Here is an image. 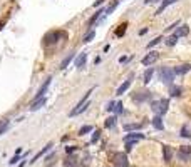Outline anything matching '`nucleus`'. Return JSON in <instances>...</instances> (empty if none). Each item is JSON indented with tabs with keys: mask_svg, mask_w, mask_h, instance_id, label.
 Here are the masks:
<instances>
[{
	"mask_svg": "<svg viewBox=\"0 0 191 167\" xmlns=\"http://www.w3.org/2000/svg\"><path fill=\"white\" fill-rule=\"evenodd\" d=\"M158 74H159V77H161V80H163L164 84H168V85H173L174 70H171V69H168V67H161Z\"/></svg>",
	"mask_w": 191,
	"mask_h": 167,
	"instance_id": "1",
	"label": "nucleus"
},
{
	"mask_svg": "<svg viewBox=\"0 0 191 167\" xmlns=\"http://www.w3.org/2000/svg\"><path fill=\"white\" fill-rule=\"evenodd\" d=\"M168 99H161V100H158V102H153V110L156 114H166L168 112Z\"/></svg>",
	"mask_w": 191,
	"mask_h": 167,
	"instance_id": "2",
	"label": "nucleus"
},
{
	"mask_svg": "<svg viewBox=\"0 0 191 167\" xmlns=\"http://www.w3.org/2000/svg\"><path fill=\"white\" fill-rule=\"evenodd\" d=\"M114 164H116V167H129L127 157H126V154H123V152L116 154V160H114Z\"/></svg>",
	"mask_w": 191,
	"mask_h": 167,
	"instance_id": "3",
	"label": "nucleus"
},
{
	"mask_svg": "<svg viewBox=\"0 0 191 167\" xmlns=\"http://www.w3.org/2000/svg\"><path fill=\"white\" fill-rule=\"evenodd\" d=\"M158 60V52H149V54H146L144 57H143V60H141V62H143V65H151V64H154Z\"/></svg>",
	"mask_w": 191,
	"mask_h": 167,
	"instance_id": "4",
	"label": "nucleus"
},
{
	"mask_svg": "<svg viewBox=\"0 0 191 167\" xmlns=\"http://www.w3.org/2000/svg\"><path fill=\"white\" fill-rule=\"evenodd\" d=\"M144 139V134H139V132H132V134H127L124 137V144L126 142H139Z\"/></svg>",
	"mask_w": 191,
	"mask_h": 167,
	"instance_id": "5",
	"label": "nucleus"
},
{
	"mask_svg": "<svg viewBox=\"0 0 191 167\" xmlns=\"http://www.w3.org/2000/svg\"><path fill=\"white\" fill-rule=\"evenodd\" d=\"M59 37H60V32H51L44 37V42H45V45H51V44H55L59 40Z\"/></svg>",
	"mask_w": 191,
	"mask_h": 167,
	"instance_id": "6",
	"label": "nucleus"
},
{
	"mask_svg": "<svg viewBox=\"0 0 191 167\" xmlns=\"http://www.w3.org/2000/svg\"><path fill=\"white\" fill-rule=\"evenodd\" d=\"M45 102H47L45 97H40V99H34V100H32V104H30V110H32V112L39 110L40 107H44V105H45Z\"/></svg>",
	"mask_w": 191,
	"mask_h": 167,
	"instance_id": "7",
	"label": "nucleus"
},
{
	"mask_svg": "<svg viewBox=\"0 0 191 167\" xmlns=\"http://www.w3.org/2000/svg\"><path fill=\"white\" fill-rule=\"evenodd\" d=\"M85 62H87V54L85 52H82V54H79L76 57V60H74V65L77 67V69H82V67L85 65Z\"/></svg>",
	"mask_w": 191,
	"mask_h": 167,
	"instance_id": "8",
	"label": "nucleus"
},
{
	"mask_svg": "<svg viewBox=\"0 0 191 167\" xmlns=\"http://www.w3.org/2000/svg\"><path fill=\"white\" fill-rule=\"evenodd\" d=\"M51 80H52V79L49 77V79H47L45 82L42 84V87H40V89L37 90V94H35V97H34V99H40V97H44V94L47 92V89H49V85H51Z\"/></svg>",
	"mask_w": 191,
	"mask_h": 167,
	"instance_id": "9",
	"label": "nucleus"
},
{
	"mask_svg": "<svg viewBox=\"0 0 191 167\" xmlns=\"http://www.w3.org/2000/svg\"><path fill=\"white\" fill-rule=\"evenodd\" d=\"M131 82H132V75H131V79H129V80H126V82H123L121 85H119V87H117V92H116V94H117V95H123L124 92H126L127 89L131 87Z\"/></svg>",
	"mask_w": 191,
	"mask_h": 167,
	"instance_id": "10",
	"label": "nucleus"
},
{
	"mask_svg": "<svg viewBox=\"0 0 191 167\" xmlns=\"http://www.w3.org/2000/svg\"><path fill=\"white\" fill-rule=\"evenodd\" d=\"M174 2H176V0H163V2H161V5H159V8L156 10V15H161V13L164 12L166 8L169 7L171 4H174Z\"/></svg>",
	"mask_w": 191,
	"mask_h": 167,
	"instance_id": "11",
	"label": "nucleus"
},
{
	"mask_svg": "<svg viewBox=\"0 0 191 167\" xmlns=\"http://www.w3.org/2000/svg\"><path fill=\"white\" fill-rule=\"evenodd\" d=\"M132 99L136 100V102H144V100L151 99V94H149V92H144V94H143V92H139V94H134V97H132Z\"/></svg>",
	"mask_w": 191,
	"mask_h": 167,
	"instance_id": "12",
	"label": "nucleus"
},
{
	"mask_svg": "<svg viewBox=\"0 0 191 167\" xmlns=\"http://www.w3.org/2000/svg\"><path fill=\"white\" fill-rule=\"evenodd\" d=\"M190 70H191V65H190V64H184V65H179V67H176V69H174V74L184 75L186 72H190Z\"/></svg>",
	"mask_w": 191,
	"mask_h": 167,
	"instance_id": "13",
	"label": "nucleus"
},
{
	"mask_svg": "<svg viewBox=\"0 0 191 167\" xmlns=\"http://www.w3.org/2000/svg\"><path fill=\"white\" fill-rule=\"evenodd\" d=\"M102 13H106V10H99V12H96L92 17H91V18H89V22H87V24H89V27H91V25H94V24H96V22H97L99 18H102Z\"/></svg>",
	"mask_w": 191,
	"mask_h": 167,
	"instance_id": "14",
	"label": "nucleus"
},
{
	"mask_svg": "<svg viewBox=\"0 0 191 167\" xmlns=\"http://www.w3.org/2000/svg\"><path fill=\"white\" fill-rule=\"evenodd\" d=\"M153 74H154V69H153V67H149L148 70L144 72V75H143V82L149 84V82H151V79H153Z\"/></svg>",
	"mask_w": 191,
	"mask_h": 167,
	"instance_id": "15",
	"label": "nucleus"
},
{
	"mask_svg": "<svg viewBox=\"0 0 191 167\" xmlns=\"http://www.w3.org/2000/svg\"><path fill=\"white\" fill-rule=\"evenodd\" d=\"M188 33H190V27H188V25H181V27L176 30L174 35H176V37H184V35H188Z\"/></svg>",
	"mask_w": 191,
	"mask_h": 167,
	"instance_id": "16",
	"label": "nucleus"
},
{
	"mask_svg": "<svg viewBox=\"0 0 191 167\" xmlns=\"http://www.w3.org/2000/svg\"><path fill=\"white\" fill-rule=\"evenodd\" d=\"M72 58H74V54H69L67 57L64 58L62 62H60V67H59L60 70H64V69H67V65H69L71 62H72Z\"/></svg>",
	"mask_w": 191,
	"mask_h": 167,
	"instance_id": "17",
	"label": "nucleus"
},
{
	"mask_svg": "<svg viewBox=\"0 0 191 167\" xmlns=\"http://www.w3.org/2000/svg\"><path fill=\"white\" fill-rule=\"evenodd\" d=\"M51 147H52V142H49V144H47V146H45V147H44V149H42V150H40V152H37V155H35V157H34V159H32V164H34V162H35V160H37V159H39V157H42V155H44V154H45V152H49V150H51Z\"/></svg>",
	"mask_w": 191,
	"mask_h": 167,
	"instance_id": "18",
	"label": "nucleus"
},
{
	"mask_svg": "<svg viewBox=\"0 0 191 167\" xmlns=\"http://www.w3.org/2000/svg\"><path fill=\"white\" fill-rule=\"evenodd\" d=\"M163 155H164L166 162H169L171 159H173V150H171L169 147H163Z\"/></svg>",
	"mask_w": 191,
	"mask_h": 167,
	"instance_id": "19",
	"label": "nucleus"
},
{
	"mask_svg": "<svg viewBox=\"0 0 191 167\" xmlns=\"http://www.w3.org/2000/svg\"><path fill=\"white\" fill-rule=\"evenodd\" d=\"M153 127H154V129H158V130H163L164 125H163V120H161V117H159V115L153 119Z\"/></svg>",
	"mask_w": 191,
	"mask_h": 167,
	"instance_id": "20",
	"label": "nucleus"
},
{
	"mask_svg": "<svg viewBox=\"0 0 191 167\" xmlns=\"http://www.w3.org/2000/svg\"><path fill=\"white\" fill-rule=\"evenodd\" d=\"M179 94H181V87H174V85L169 87V95L171 97H178Z\"/></svg>",
	"mask_w": 191,
	"mask_h": 167,
	"instance_id": "21",
	"label": "nucleus"
},
{
	"mask_svg": "<svg viewBox=\"0 0 191 167\" xmlns=\"http://www.w3.org/2000/svg\"><path fill=\"white\" fill-rule=\"evenodd\" d=\"M176 42H178V37H176V35H171V37L166 38V45L173 47V45H176Z\"/></svg>",
	"mask_w": 191,
	"mask_h": 167,
	"instance_id": "22",
	"label": "nucleus"
},
{
	"mask_svg": "<svg viewBox=\"0 0 191 167\" xmlns=\"http://www.w3.org/2000/svg\"><path fill=\"white\" fill-rule=\"evenodd\" d=\"M9 119H4V120L0 122V135H2V134L5 132V130H7V127H9Z\"/></svg>",
	"mask_w": 191,
	"mask_h": 167,
	"instance_id": "23",
	"label": "nucleus"
},
{
	"mask_svg": "<svg viewBox=\"0 0 191 167\" xmlns=\"http://www.w3.org/2000/svg\"><path fill=\"white\" fill-rule=\"evenodd\" d=\"M117 5H119V0H114V2H112V4H111L109 7H107V10H106V15H109V13H112V12H114Z\"/></svg>",
	"mask_w": 191,
	"mask_h": 167,
	"instance_id": "24",
	"label": "nucleus"
},
{
	"mask_svg": "<svg viewBox=\"0 0 191 167\" xmlns=\"http://www.w3.org/2000/svg\"><path fill=\"white\" fill-rule=\"evenodd\" d=\"M161 40H163V37H161V35H158L156 38H153V40L148 44V49H153V47H154V45H158V44H159Z\"/></svg>",
	"mask_w": 191,
	"mask_h": 167,
	"instance_id": "25",
	"label": "nucleus"
},
{
	"mask_svg": "<svg viewBox=\"0 0 191 167\" xmlns=\"http://www.w3.org/2000/svg\"><path fill=\"white\" fill-rule=\"evenodd\" d=\"M141 125L139 124H126L124 125V130H139Z\"/></svg>",
	"mask_w": 191,
	"mask_h": 167,
	"instance_id": "26",
	"label": "nucleus"
},
{
	"mask_svg": "<svg viewBox=\"0 0 191 167\" xmlns=\"http://www.w3.org/2000/svg\"><path fill=\"white\" fill-rule=\"evenodd\" d=\"M91 130H92V127H91V125H84V127H81V129H79V135H85V134H89Z\"/></svg>",
	"mask_w": 191,
	"mask_h": 167,
	"instance_id": "27",
	"label": "nucleus"
},
{
	"mask_svg": "<svg viewBox=\"0 0 191 167\" xmlns=\"http://www.w3.org/2000/svg\"><path fill=\"white\" fill-rule=\"evenodd\" d=\"M64 167H76V159H65L64 160Z\"/></svg>",
	"mask_w": 191,
	"mask_h": 167,
	"instance_id": "28",
	"label": "nucleus"
},
{
	"mask_svg": "<svg viewBox=\"0 0 191 167\" xmlns=\"http://www.w3.org/2000/svg\"><path fill=\"white\" fill-rule=\"evenodd\" d=\"M114 124H116V117H109V119L106 120V124H104V125H106L107 129H111V127H114Z\"/></svg>",
	"mask_w": 191,
	"mask_h": 167,
	"instance_id": "29",
	"label": "nucleus"
},
{
	"mask_svg": "<svg viewBox=\"0 0 191 167\" xmlns=\"http://www.w3.org/2000/svg\"><path fill=\"white\" fill-rule=\"evenodd\" d=\"M94 37H96V32H94V30H91V32H89V33H87V35H85V37H84V42H85V44H87V42H91V40H92Z\"/></svg>",
	"mask_w": 191,
	"mask_h": 167,
	"instance_id": "30",
	"label": "nucleus"
},
{
	"mask_svg": "<svg viewBox=\"0 0 191 167\" xmlns=\"http://www.w3.org/2000/svg\"><path fill=\"white\" fill-rule=\"evenodd\" d=\"M126 27H127V25H126V24H123V25H121V29H119V30H116V35H117V37L124 35V32H126Z\"/></svg>",
	"mask_w": 191,
	"mask_h": 167,
	"instance_id": "31",
	"label": "nucleus"
},
{
	"mask_svg": "<svg viewBox=\"0 0 191 167\" xmlns=\"http://www.w3.org/2000/svg\"><path fill=\"white\" fill-rule=\"evenodd\" d=\"M112 110H114L116 114H121V112H123V104H121V102H117V104L114 105V109H112Z\"/></svg>",
	"mask_w": 191,
	"mask_h": 167,
	"instance_id": "32",
	"label": "nucleus"
},
{
	"mask_svg": "<svg viewBox=\"0 0 191 167\" xmlns=\"http://www.w3.org/2000/svg\"><path fill=\"white\" fill-rule=\"evenodd\" d=\"M99 137H101V132H99V130H96V132H94V135H92V139H91V142H92V144H96V142L99 140Z\"/></svg>",
	"mask_w": 191,
	"mask_h": 167,
	"instance_id": "33",
	"label": "nucleus"
},
{
	"mask_svg": "<svg viewBox=\"0 0 191 167\" xmlns=\"http://www.w3.org/2000/svg\"><path fill=\"white\" fill-rule=\"evenodd\" d=\"M188 155H190V154H186V152H183V150H179L178 157L181 159V160H188Z\"/></svg>",
	"mask_w": 191,
	"mask_h": 167,
	"instance_id": "34",
	"label": "nucleus"
},
{
	"mask_svg": "<svg viewBox=\"0 0 191 167\" xmlns=\"http://www.w3.org/2000/svg\"><path fill=\"white\" fill-rule=\"evenodd\" d=\"M178 25H179V20H176V22H174L173 25H169V27H168V29H166V30H168V32H169L171 29H176V27H178Z\"/></svg>",
	"mask_w": 191,
	"mask_h": 167,
	"instance_id": "35",
	"label": "nucleus"
},
{
	"mask_svg": "<svg viewBox=\"0 0 191 167\" xmlns=\"http://www.w3.org/2000/svg\"><path fill=\"white\" fill-rule=\"evenodd\" d=\"M114 105H116V102H109V104H107V107H106V110H112V109H114Z\"/></svg>",
	"mask_w": 191,
	"mask_h": 167,
	"instance_id": "36",
	"label": "nucleus"
},
{
	"mask_svg": "<svg viewBox=\"0 0 191 167\" xmlns=\"http://www.w3.org/2000/svg\"><path fill=\"white\" fill-rule=\"evenodd\" d=\"M17 162H19V155L15 154V157H13L12 160H10V166H13V164H17Z\"/></svg>",
	"mask_w": 191,
	"mask_h": 167,
	"instance_id": "37",
	"label": "nucleus"
},
{
	"mask_svg": "<svg viewBox=\"0 0 191 167\" xmlns=\"http://www.w3.org/2000/svg\"><path fill=\"white\" fill-rule=\"evenodd\" d=\"M76 149H77V147H74V146H69V147H67V149H65V150H67L69 154H71V152H76Z\"/></svg>",
	"mask_w": 191,
	"mask_h": 167,
	"instance_id": "38",
	"label": "nucleus"
},
{
	"mask_svg": "<svg viewBox=\"0 0 191 167\" xmlns=\"http://www.w3.org/2000/svg\"><path fill=\"white\" fill-rule=\"evenodd\" d=\"M104 2H106V0H96V2H94V7H99V5H102Z\"/></svg>",
	"mask_w": 191,
	"mask_h": 167,
	"instance_id": "39",
	"label": "nucleus"
},
{
	"mask_svg": "<svg viewBox=\"0 0 191 167\" xmlns=\"http://www.w3.org/2000/svg\"><path fill=\"white\" fill-rule=\"evenodd\" d=\"M181 135H183V137H188V135H190V134H188V129H184V127H183V130H181Z\"/></svg>",
	"mask_w": 191,
	"mask_h": 167,
	"instance_id": "40",
	"label": "nucleus"
},
{
	"mask_svg": "<svg viewBox=\"0 0 191 167\" xmlns=\"http://www.w3.org/2000/svg\"><path fill=\"white\" fill-rule=\"evenodd\" d=\"M146 32H148V29H146V27H144V29H141V30H139V35H144Z\"/></svg>",
	"mask_w": 191,
	"mask_h": 167,
	"instance_id": "41",
	"label": "nucleus"
},
{
	"mask_svg": "<svg viewBox=\"0 0 191 167\" xmlns=\"http://www.w3.org/2000/svg\"><path fill=\"white\" fill-rule=\"evenodd\" d=\"M127 60H129V58H127V57H121V64H124V62H127Z\"/></svg>",
	"mask_w": 191,
	"mask_h": 167,
	"instance_id": "42",
	"label": "nucleus"
},
{
	"mask_svg": "<svg viewBox=\"0 0 191 167\" xmlns=\"http://www.w3.org/2000/svg\"><path fill=\"white\" fill-rule=\"evenodd\" d=\"M151 2H153V0H144V4H151Z\"/></svg>",
	"mask_w": 191,
	"mask_h": 167,
	"instance_id": "43",
	"label": "nucleus"
},
{
	"mask_svg": "<svg viewBox=\"0 0 191 167\" xmlns=\"http://www.w3.org/2000/svg\"><path fill=\"white\" fill-rule=\"evenodd\" d=\"M119 2H121V0H119Z\"/></svg>",
	"mask_w": 191,
	"mask_h": 167,
	"instance_id": "44",
	"label": "nucleus"
}]
</instances>
